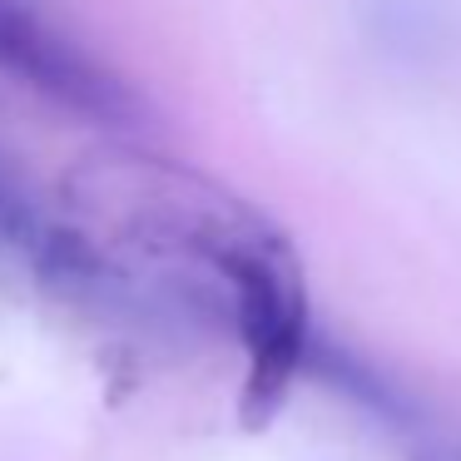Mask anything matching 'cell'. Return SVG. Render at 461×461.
Instances as JSON below:
<instances>
[{
	"label": "cell",
	"mask_w": 461,
	"mask_h": 461,
	"mask_svg": "<svg viewBox=\"0 0 461 461\" xmlns=\"http://www.w3.org/2000/svg\"><path fill=\"white\" fill-rule=\"evenodd\" d=\"M219 278L233 293V322L249 357L239 417L243 427H268L308 352V288H303L298 253L278 229H268L233 253Z\"/></svg>",
	"instance_id": "6da1fadb"
},
{
	"label": "cell",
	"mask_w": 461,
	"mask_h": 461,
	"mask_svg": "<svg viewBox=\"0 0 461 461\" xmlns=\"http://www.w3.org/2000/svg\"><path fill=\"white\" fill-rule=\"evenodd\" d=\"M0 75L21 80L25 90L45 95L60 110H75L100 124H134L140 100L120 75L60 35L31 0H0Z\"/></svg>",
	"instance_id": "7a4b0ae2"
},
{
	"label": "cell",
	"mask_w": 461,
	"mask_h": 461,
	"mask_svg": "<svg viewBox=\"0 0 461 461\" xmlns=\"http://www.w3.org/2000/svg\"><path fill=\"white\" fill-rule=\"evenodd\" d=\"M25 233H31V219H25L21 199L0 184V243H5V239H25Z\"/></svg>",
	"instance_id": "3957f363"
}]
</instances>
